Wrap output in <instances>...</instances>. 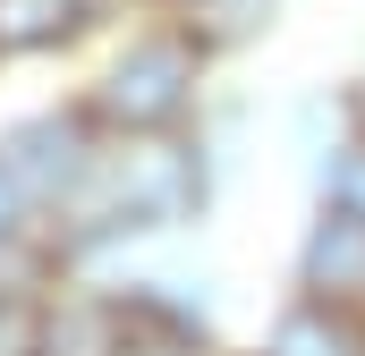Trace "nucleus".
<instances>
[{
	"mask_svg": "<svg viewBox=\"0 0 365 356\" xmlns=\"http://www.w3.org/2000/svg\"><path fill=\"white\" fill-rule=\"evenodd\" d=\"M204 77H212V51L187 17H153L136 34L110 43V60L93 68V85L77 93L86 119L110 145H136V136H187L204 119Z\"/></svg>",
	"mask_w": 365,
	"mask_h": 356,
	"instance_id": "f257e3e1",
	"label": "nucleus"
},
{
	"mask_svg": "<svg viewBox=\"0 0 365 356\" xmlns=\"http://www.w3.org/2000/svg\"><path fill=\"white\" fill-rule=\"evenodd\" d=\"M0 153H9V170L17 187L34 195V212L51 221L93 170H102V153H110V136L86 119V102H51V110H26L9 136H0Z\"/></svg>",
	"mask_w": 365,
	"mask_h": 356,
	"instance_id": "f03ea898",
	"label": "nucleus"
},
{
	"mask_svg": "<svg viewBox=\"0 0 365 356\" xmlns=\"http://www.w3.org/2000/svg\"><path fill=\"white\" fill-rule=\"evenodd\" d=\"M43 356H136V323H128V297L102 288V280H60L43 297Z\"/></svg>",
	"mask_w": 365,
	"mask_h": 356,
	"instance_id": "7ed1b4c3",
	"label": "nucleus"
},
{
	"mask_svg": "<svg viewBox=\"0 0 365 356\" xmlns=\"http://www.w3.org/2000/svg\"><path fill=\"white\" fill-rule=\"evenodd\" d=\"M128 297V323L145 348H204L221 356V323H212V288L179 280V271H145V280H119Z\"/></svg>",
	"mask_w": 365,
	"mask_h": 356,
	"instance_id": "20e7f679",
	"label": "nucleus"
},
{
	"mask_svg": "<svg viewBox=\"0 0 365 356\" xmlns=\"http://www.w3.org/2000/svg\"><path fill=\"white\" fill-rule=\"evenodd\" d=\"M297 297L323 305H365V221L340 204H314L306 238H297Z\"/></svg>",
	"mask_w": 365,
	"mask_h": 356,
	"instance_id": "39448f33",
	"label": "nucleus"
},
{
	"mask_svg": "<svg viewBox=\"0 0 365 356\" xmlns=\"http://www.w3.org/2000/svg\"><path fill=\"white\" fill-rule=\"evenodd\" d=\"M255 356H365V305H323V297H289L264 331Z\"/></svg>",
	"mask_w": 365,
	"mask_h": 356,
	"instance_id": "423d86ee",
	"label": "nucleus"
},
{
	"mask_svg": "<svg viewBox=\"0 0 365 356\" xmlns=\"http://www.w3.org/2000/svg\"><path fill=\"white\" fill-rule=\"evenodd\" d=\"M77 34H93L86 0H0V60H51Z\"/></svg>",
	"mask_w": 365,
	"mask_h": 356,
	"instance_id": "0eeeda50",
	"label": "nucleus"
},
{
	"mask_svg": "<svg viewBox=\"0 0 365 356\" xmlns=\"http://www.w3.org/2000/svg\"><path fill=\"white\" fill-rule=\"evenodd\" d=\"M280 9H289V0H204V9H187V26L204 34V51H212V60H230V51H247V43H264V34H272Z\"/></svg>",
	"mask_w": 365,
	"mask_h": 356,
	"instance_id": "6e6552de",
	"label": "nucleus"
},
{
	"mask_svg": "<svg viewBox=\"0 0 365 356\" xmlns=\"http://www.w3.org/2000/svg\"><path fill=\"white\" fill-rule=\"evenodd\" d=\"M314 204H340V212H357V221H365V119L314 162Z\"/></svg>",
	"mask_w": 365,
	"mask_h": 356,
	"instance_id": "1a4fd4ad",
	"label": "nucleus"
},
{
	"mask_svg": "<svg viewBox=\"0 0 365 356\" xmlns=\"http://www.w3.org/2000/svg\"><path fill=\"white\" fill-rule=\"evenodd\" d=\"M0 356H43V297H0Z\"/></svg>",
	"mask_w": 365,
	"mask_h": 356,
	"instance_id": "9d476101",
	"label": "nucleus"
},
{
	"mask_svg": "<svg viewBox=\"0 0 365 356\" xmlns=\"http://www.w3.org/2000/svg\"><path fill=\"white\" fill-rule=\"evenodd\" d=\"M26 229H43V212H34V195L17 187V170H9V153H0V246H17Z\"/></svg>",
	"mask_w": 365,
	"mask_h": 356,
	"instance_id": "9b49d317",
	"label": "nucleus"
},
{
	"mask_svg": "<svg viewBox=\"0 0 365 356\" xmlns=\"http://www.w3.org/2000/svg\"><path fill=\"white\" fill-rule=\"evenodd\" d=\"M93 9V26H110V17H119V9H136V0H86Z\"/></svg>",
	"mask_w": 365,
	"mask_h": 356,
	"instance_id": "f8f14e48",
	"label": "nucleus"
},
{
	"mask_svg": "<svg viewBox=\"0 0 365 356\" xmlns=\"http://www.w3.org/2000/svg\"><path fill=\"white\" fill-rule=\"evenodd\" d=\"M145 9H162V17H187V9H204V0H145Z\"/></svg>",
	"mask_w": 365,
	"mask_h": 356,
	"instance_id": "ddd939ff",
	"label": "nucleus"
},
{
	"mask_svg": "<svg viewBox=\"0 0 365 356\" xmlns=\"http://www.w3.org/2000/svg\"><path fill=\"white\" fill-rule=\"evenodd\" d=\"M136 356H204V348H145V340H136Z\"/></svg>",
	"mask_w": 365,
	"mask_h": 356,
	"instance_id": "4468645a",
	"label": "nucleus"
},
{
	"mask_svg": "<svg viewBox=\"0 0 365 356\" xmlns=\"http://www.w3.org/2000/svg\"><path fill=\"white\" fill-rule=\"evenodd\" d=\"M357 102H365V85H357Z\"/></svg>",
	"mask_w": 365,
	"mask_h": 356,
	"instance_id": "2eb2a0df",
	"label": "nucleus"
}]
</instances>
